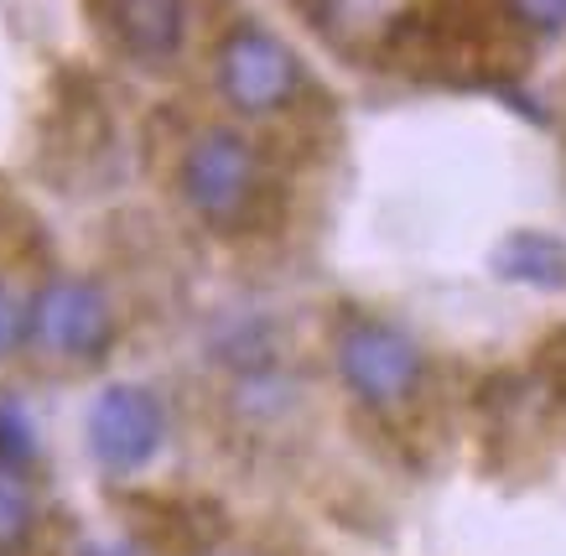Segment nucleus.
<instances>
[{
    "label": "nucleus",
    "instance_id": "6e6552de",
    "mask_svg": "<svg viewBox=\"0 0 566 556\" xmlns=\"http://www.w3.org/2000/svg\"><path fill=\"white\" fill-rule=\"evenodd\" d=\"M32 521H36V500H32V489H27V473H21V463L0 458V556L27 546Z\"/></svg>",
    "mask_w": 566,
    "mask_h": 556
},
{
    "label": "nucleus",
    "instance_id": "9b49d317",
    "mask_svg": "<svg viewBox=\"0 0 566 556\" xmlns=\"http://www.w3.org/2000/svg\"><path fill=\"white\" fill-rule=\"evenodd\" d=\"M0 458H11V463L32 458V432L17 411H0Z\"/></svg>",
    "mask_w": 566,
    "mask_h": 556
},
{
    "label": "nucleus",
    "instance_id": "423d86ee",
    "mask_svg": "<svg viewBox=\"0 0 566 556\" xmlns=\"http://www.w3.org/2000/svg\"><path fill=\"white\" fill-rule=\"evenodd\" d=\"M104 21L136 57H167L182 42V0H104Z\"/></svg>",
    "mask_w": 566,
    "mask_h": 556
},
{
    "label": "nucleus",
    "instance_id": "7ed1b4c3",
    "mask_svg": "<svg viewBox=\"0 0 566 556\" xmlns=\"http://www.w3.org/2000/svg\"><path fill=\"white\" fill-rule=\"evenodd\" d=\"M219 84L223 99L244 115H275V109L292 105V94L302 88V63L275 36L234 32L219 48Z\"/></svg>",
    "mask_w": 566,
    "mask_h": 556
},
{
    "label": "nucleus",
    "instance_id": "f8f14e48",
    "mask_svg": "<svg viewBox=\"0 0 566 556\" xmlns=\"http://www.w3.org/2000/svg\"><path fill=\"white\" fill-rule=\"evenodd\" d=\"M99 556H104V552H99Z\"/></svg>",
    "mask_w": 566,
    "mask_h": 556
},
{
    "label": "nucleus",
    "instance_id": "39448f33",
    "mask_svg": "<svg viewBox=\"0 0 566 556\" xmlns=\"http://www.w3.org/2000/svg\"><path fill=\"white\" fill-rule=\"evenodd\" d=\"M88 448L104 469L130 473L161 448V406L140 385H109L88 411Z\"/></svg>",
    "mask_w": 566,
    "mask_h": 556
},
{
    "label": "nucleus",
    "instance_id": "f257e3e1",
    "mask_svg": "<svg viewBox=\"0 0 566 556\" xmlns=\"http://www.w3.org/2000/svg\"><path fill=\"white\" fill-rule=\"evenodd\" d=\"M260 188V161L234 130H208L182 161V192L208 224H240Z\"/></svg>",
    "mask_w": 566,
    "mask_h": 556
},
{
    "label": "nucleus",
    "instance_id": "0eeeda50",
    "mask_svg": "<svg viewBox=\"0 0 566 556\" xmlns=\"http://www.w3.org/2000/svg\"><path fill=\"white\" fill-rule=\"evenodd\" d=\"M494 271L504 281H531V286H566V250L546 234H510L494 250Z\"/></svg>",
    "mask_w": 566,
    "mask_h": 556
},
{
    "label": "nucleus",
    "instance_id": "f03ea898",
    "mask_svg": "<svg viewBox=\"0 0 566 556\" xmlns=\"http://www.w3.org/2000/svg\"><path fill=\"white\" fill-rule=\"evenodd\" d=\"M338 375L369 406H400L421 385V354L400 328L385 323H348L338 333Z\"/></svg>",
    "mask_w": 566,
    "mask_h": 556
},
{
    "label": "nucleus",
    "instance_id": "9d476101",
    "mask_svg": "<svg viewBox=\"0 0 566 556\" xmlns=\"http://www.w3.org/2000/svg\"><path fill=\"white\" fill-rule=\"evenodd\" d=\"M21 333H27V307L17 302L11 286H0V359L21 344Z\"/></svg>",
    "mask_w": 566,
    "mask_h": 556
},
{
    "label": "nucleus",
    "instance_id": "20e7f679",
    "mask_svg": "<svg viewBox=\"0 0 566 556\" xmlns=\"http://www.w3.org/2000/svg\"><path fill=\"white\" fill-rule=\"evenodd\" d=\"M27 338L57 359H94L109 344V307L88 281H52L27 307Z\"/></svg>",
    "mask_w": 566,
    "mask_h": 556
},
{
    "label": "nucleus",
    "instance_id": "1a4fd4ad",
    "mask_svg": "<svg viewBox=\"0 0 566 556\" xmlns=\"http://www.w3.org/2000/svg\"><path fill=\"white\" fill-rule=\"evenodd\" d=\"M510 6V17L535 27V32H556L566 27V0H504Z\"/></svg>",
    "mask_w": 566,
    "mask_h": 556
}]
</instances>
